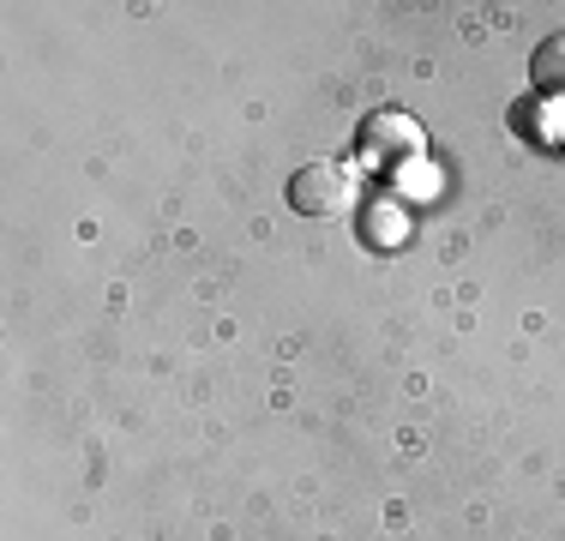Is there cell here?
Returning a JSON list of instances; mask_svg holds the SVG:
<instances>
[{
  "label": "cell",
  "instance_id": "6da1fadb",
  "mask_svg": "<svg viewBox=\"0 0 565 541\" xmlns=\"http://www.w3.org/2000/svg\"><path fill=\"white\" fill-rule=\"evenodd\" d=\"M289 205L301 216H338V211L355 205V174H349L343 162H307L289 181Z\"/></svg>",
  "mask_w": 565,
  "mask_h": 541
},
{
  "label": "cell",
  "instance_id": "7a4b0ae2",
  "mask_svg": "<svg viewBox=\"0 0 565 541\" xmlns=\"http://www.w3.org/2000/svg\"><path fill=\"white\" fill-rule=\"evenodd\" d=\"M355 145H361V157L380 162V169H403V162H415V157L427 151L422 127H415L409 115H397V108H380L373 120H361Z\"/></svg>",
  "mask_w": 565,
  "mask_h": 541
},
{
  "label": "cell",
  "instance_id": "3957f363",
  "mask_svg": "<svg viewBox=\"0 0 565 541\" xmlns=\"http://www.w3.org/2000/svg\"><path fill=\"white\" fill-rule=\"evenodd\" d=\"M530 78H535V91H547V97H565V31L547 36V43L530 54Z\"/></svg>",
  "mask_w": 565,
  "mask_h": 541
}]
</instances>
